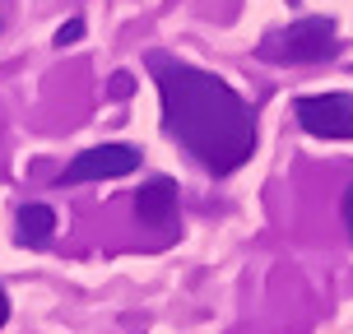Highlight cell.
I'll use <instances>...</instances> for the list:
<instances>
[{"instance_id":"cell-1","label":"cell","mask_w":353,"mask_h":334,"mask_svg":"<svg viewBox=\"0 0 353 334\" xmlns=\"http://www.w3.org/2000/svg\"><path fill=\"white\" fill-rule=\"evenodd\" d=\"M154 79H159L168 135L205 172L228 176L256 154L251 107L219 74H205L195 65H176V61H154Z\"/></svg>"},{"instance_id":"cell-2","label":"cell","mask_w":353,"mask_h":334,"mask_svg":"<svg viewBox=\"0 0 353 334\" xmlns=\"http://www.w3.org/2000/svg\"><path fill=\"white\" fill-rule=\"evenodd\" d=\"M339 47V28L335 19L325 14H307V19H293L283 28H270L261 37L256 56L270 61V65H312V61H330Z\"/></svg>"},{"instance_id":"cell-3","label":"cell","mask_w":353,"mask_h":334,"mask_svg":"<svg viewBox=\"0 0 353 334\" xmlns=\"http://www.w3.org/2000/svg\"><path fill=\"white\" fill-rule=\"evenodd\" d=\"M298 125L316 140H353V93H312L298 98Z\"/></svg>"},{"instance_id":"cell-4","label":"cell","mask_w":353,"mask_h":334,"mask_svg":"<svg viewBox=\"0 0 353 334\" xmlns=\"http://www.w3.org/2000/svg\"><path fill=\"white\" fill-rule=\"evenodd\" d=\"M140 167V149L130 144H98V149H84L79 158L56 176V186H79V181H112V176H130Z\"/></svg>"},{"instance_id":"cell-5","label":"cell","mask_w":353,"mask_h":334,"mask_svg":"<svg viewBox=\"0 0 353 334\" xmlns=\"http://www.w3.org/2000/svg\"><path fill=\"white\" fill-rule=\"evenodd\" d=\"M176 186L168 181V176H154L149 186H140V195H135V213H140V223H149V228L168 232L176 223Z\"/></svg>"},{"instance_id":"cell-6","label":"cell","mask_w":353,"mask_h":334,"mask_svg":"<svg viewBox=\"0 0 353 334\" xmlns=\"http://www.w3.org/2000/svg\"><path fill=\"white\" fill-rule=\"evenodd\" d=\"M52 237H56V213L47 205H23L14 213V242L19 247L42 251V247H52Z\"/></svg>"},{"instance_id":"cell-7","label":"cell","mask_w":353,"mask_h":334,"mask_svg":"<svg viewBox=\"0 0 353 334\" xmlns=\"http://www.w3.org/2000/svg\"><path fill=\"white\" fill-rule=\"evenodd\" d=\"M79 33H84V23H65V28L56 33V47H65V42H74Z\"/></svg>"},{"instance_id":"cell-8","label":"cell","mask_w":353,"mask_h":334,"mask_svg":"<svg viewBox=\"0 0 353 334\" xmlns=\"http://www.w3.org/2000/svg\"><path fill=\"white\" fill-rule=\"evenodd\" d=\"M112 98H130V74H117L112 79Z\"/></svg>"},{"instance_id":"cell-9","label":"cell","mask_w":353,"mask_h":334,"mask_svg":"<svg viewBox=\"0 0 353 334\" xmlns=\"http://www.w3.org/2000/svg\"><path fill=\"white\" fill-rule=\"evenodd\" d=\"M344 223H349V232H353V186H349V195H344Z\"/></svg>"},{"instance_id":"cell-10","label":"cell","mask_w":353,"mask_h":334,"mask_svg":"<svg viewBox=\"0 0 353 334\" xmlns=\"http://www.w3.org/2000/svg\"><path fill=\"white\" fill-rule=\"evenodd\" d=\"M5 320H10V298H5V288H0V330H5Z\"/></svg>"}]
</instances>
